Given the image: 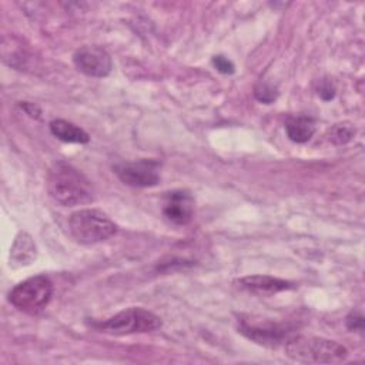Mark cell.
I'll list each match as a JSON object with an SVG mask.
<instances>
[{"label": "cell", "instance_id": "obj_1", "mask_svg": "<svg viewBox=\"0 0 365 365\" xmlns=\"http://www.w3.org/2000/svg\"><path fill=\"white\" fill-rule=\"evenodd\" d=\"M47 191L61 207L87 204L94 198L90 180L66 161H58L50 168L47 175Z\"/></svg>", "mask_w": 365, "mask_h": 365}, {"label": "cell", "instance_id": "obj_8", "mask_svg": "<svg viewBox=\"0 0 365 365\" xmlns=\"http://www.w3.org/2000/svg\"><path fill=\"white\" fill-rule=\"evenodd\" d=\"M163 214L171 224L185 225L194 214V198L187 191H173L165 197Z\"/></svg>", "mask_w": 365, "mask_h": 365}, {"label": "cell", "instance_id": "obj_11", "mask_svg": "<svg viewBox=\"0 0 365 365\" xmlns=\"http://www.w3.org/2000/svg\"><path fill=\"white\" fill-rule=\"evenodd\" d=\"M37 257V248L30 234L20 231L10 248V267L20 268L30 265Z\"/></svg>", "mask_w": 365, "mask_h": 365}, {"label": "cell", "instance_id": "obj_9", "mask_svg": "<svg viewBox=\"0 0 365 365\" xmlns=\"http://www.w3.org/2000/svg\"><path fill=\"white\" fill-rule=\"evenodd\" d=\"M237 284L242 289L258 295H272L294 288L292 282L271 275H247L240 278Z\"/></svg>", "mask_w": 365, "mask_h": 365}, {"label": "cell", "instance_id": "obj_6", "mask_svg": "<svg viewBox=\"0 0 365 365\" xmlns=\"http://www.w3.org/2000/svg\"><path fill=\"white\" fill-rule=\"evenodd\" d=\"M74 66L78 71L90 77H106L111 73L113 61L110 54L98 46H83L73 56Z\"/></svg>", "mask_w": 365, "mask_h": 365}, {"label": "cell", "instance_id": "obj_3", "mask_svg": "<svg viewBox=\"0 0 365 365\" xmlns=\"http://www.w3.org/2000/svg\"><path fill=\"white\" fill-rule=\"evenodd\" d=\"M68 228L73 238L84 245L106 241L117 231L114 221L106 212L96 208H86L73 212L68 220Z\"/></svg>", "mask_w": 365, "mask_h": 365}, {"label": "cell", "instance_id": "obj_7", "mask_svg": "<svg viewBox=\"0 0 365 365\" xmlns=\"http://www.w3.org/2000/svg\"><path fill=\"white\" fill-rule=\"evenodd\" d=\"M117 177L131 187H153L160 181L157 171V163L148 160H140L135 163H121L115 165Z\"/></svg>", "mask_w": 365, "mask_h": 365}, {"label": "cell", "instance_id": "obj_10", "mask_svg": "<svg viewBox=\"0 0 365 365\" xmlns=\"http://www.w3.org/2000/svg\"><path fill=\"white\" fill-rule=\"evenodd\" d=\"M240 332L261 345H277L288 335V329L278 324H248L242 322Z\"/></svg>", "mask_w": 365, "mask_h": 365}, {"label": "cell", "instance_id": "obj_17", "mask_svg": "<svg viewBox=\"0 0 365 365\" xmlns=\"http://www.w3.org/2000/svg\"><path fill=\"white\" fill-rule=\"evenodd\" d=\"M212 64H214V67L220 71V73H222V74H232L234 73V64H232V61L231 60H228L227 57H224V56H214L212 57Z\"/></svg>", "mask_w": 365, "mask_h": 365}, {"label": "cell", "instance_id": "obj_16", "mask_svg": "<svg viewBox=\"0 0 365 365\" xmlns=\"http://www.w3.org/2000/svg\"><path fill=\"white\" fill-rule=\"evenodd\" d=\"M317 91H318V96H319L322 100L329 101V100H332V98L335 97L336 88H335V86H334L332 81H329V80H321L319 84H318Z\"/></svg>", "mask_w": 365, "mask_h": 365}, {"label": "cell", "instance_id": "obj_13", "mask_svg": "<svg viewBox=\"0 0 365 365\" xmlns=\"http://www.w3.org/2000/svg\"><path fill=\"white\" fill-rule=\"evenodd\" d=\"M287 135L294 143H307L315 133V121L311 117H292L285 124Z\"/></svg>", "mask_w": 365, "mask_h": 365}, {"label": "cell", "instance_id": "obj_5", "mask_svg": "<svg viewBox=\"0 0 365 365\" xmlns=\"http://www.w3.org/2000/svg\"><path fill=\"white\" fill-rule=\"evenodd\" d=\"M94 327L111 335H130L155 331L161 328V319L158 315L148 309L131 307L120 311L104 322L96 324Z\"/></svg>", "mask_w": 365, "mask_h": 365}, {"label": "cell", "instance_id": "obj_19", "mask_svg": "<svg viewBox=\"0 0 365 365\" xmlns=\"http://www.w3.org/2000/svg\"><path fill=\"white\" fill-rule=\"evenodd\" d=\"M21 107H23V108L26 110V113L30 114L31 117H38V115H40L38 107L34 106V104H31V103H24V104H21Z\"/></svg>", "mask_w": 365, "mask_h": 365}, {"label": "cell", "instance_id": "obj_18", "mask_svg": "<svg viewBox=\"0 0 365 365\" xmlns=\"http://www.w3.org/2000/svg\"><path fill=\"white\" fill-rule=\"evenodd\" d=\"M346 327L349 331H362L364 329V317L356 312H351L346 317Z\"/></svg>", "mask_w": 365, "mask_h": 365}, {"label": "cell", "instance_id": "obj_2", "mask_svg": "<svg viewBox=\"0 0 365 365\" xmlns=\"http://www.w3.org/2000/svg\"><path fill=\"white\" fill-rule=\"evenodd\" d=\"M284 351L289 359L301 364H338L348 356L344 345L322 336H289Z\"/></svg>", "mask_w": 365, "mask_h": 365}, {"label": "cell", "instance_id": "obj_15", "mask_svg": "<svg viewBox=\"0 0 365 365\" xmlns=\"http://www.w3.org/2000/svg\"><path fill=\"white\" fill-rule=\"evenodd\" d=\"M255 97L257 100H259L261 103H265V104H269V103H274L278 97V91H277V87H274L272 84L269 83H265V81H261L257 84L255 87Z\"/></svg>", "mask_w": 365, "mask_h": 365}, {"label": "cell", "instance_id": "obj_4", "mask_svg": "<svg viewBox=\"0 0 365 365\" xmlns=\"http://www.w3.org/2000/svg\"><path fill=\"white\" fill-rule=\"evenodd\" d=\"M53 295V282L46 275L30 277L17 284L9 292V301L17 309L26 314H38L50 302Z\"/></svg>", "mask_w": 365, "mask_h": 365}, {"label": "cell", "instance_id": "obj_14", "mask_svg": "<svg viewBox=\"0 0 365 365\" xmlns=\"http://www.w3.org/2000/svg\"><path fill=\"white\" fill-rule=\"evenodd\" d=\"M355 135V127L351 123H338L329 130V141L335 145H344Z\"/></svg>", "mask_w": 365, "mask_h": 365}, {"label": "cell", "instance_id": "obj_12", "mask_svg": "<svg viewBox=\"0 0 365 365\" xmlns=\"http://www.w3.org/2000/svg\"><path fill=\"white\" fill-rule=\"evenodd\" d=\"M50 131L54 137H57L58 140H61L64 143L86 144L90 140L88 134L83 128H80L78 125H76L67 120H63V118L53 120L50 123Z\"/></svg>", "mask_w": 365, "mask_h": 365}]
</instances>
